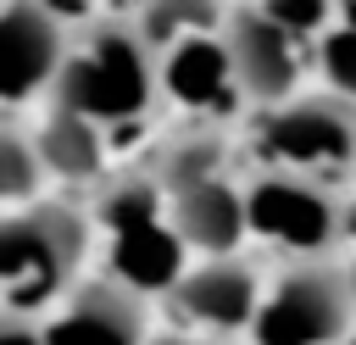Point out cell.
Listing matches in <instances>:
<instances>
[{
  "label": "cell",
  "instance_id": "2",
  "mask_svg": "<svg viewBox=\"0 0 356 345\" xmlns=\"http://www.w3.org/2000/svg\"><path fill=\"white\" fill-rule=\"evenodd\" d=\"M89 234V217L61 200H33L0 217V306L28 317L56 306L78 284Z\"/></svg>",
  "mask_w": 356,
  "mask_h": 345
},
{
  "label": "cell",
  "instance_id": "22",
  "mask_svg": "<svg viewBox=\"0 0 356 345\" xmlns=\"http://www.w3.org/2000/svg\"><path fill=\"white\" fill-rule=\"evenodd\" d=\"M345 273H350V289H356V267H345Z\"/></svg>",
  "mask_w": 356,
  "mask_h": 345
},
{
  "label": "cell",
  "instance_id": "10",
  "mask_svg": "<svg viewBox=\"0 0 356 345\" xmlns=\"http://www.w3.org/2000/svg\"><path fill=\"white\" fill-rule=\"evenodd\" d=\"M161 223L172 228V239L195 256H239L245 245V206H239V184L222 178H200L178 195L161 200Z\"/></svg>",
  "mask_w": 356,
  "mask_h": 345
},
{
  "label": "cell",
  "instance_id": "1",
  "mask_svg": "<svg viewBox=\"0 0 356 345\" xmlns=\"http://www.w3.org/2000/svg\"><path fill=\"white\" fill-rule=\"evenodd\" d=\"M156 50L139 39L128 11H95L78 22V39L67 33V56L50 78L44 106L78 111L95 128L134 122L156 106Z\"/></svg>",
  "mask_w": 356,
  "mask_h": 345
},
{
  "label": "cell",
  "instance_id": "23",
  "mask_svg": "<svg viewBox=\"0 0 356 345\" xmlns=\"http://www.w3.org/2000/svg\"><path fill=\"white\" fill-rule=\"evenodd\" d=\"M350 178H356V167H350Z\"/></svg>",
  "mask_w": 356,
  "mask_h": 345
},
{
  "label": "cell",
  "instance_id": "4",
  "mask_svg": "<svg viewBox=\"0 0 356 345\" xmlns=\"http://www.w3.org/2000/svg\"><path fill=\"white\" fill-rule=\"evenodd\" d=\"M239 206H245V239L273 245L284 262H328L350 228L345 189L300 172L256 167L250 184H239Z\"/></svg>",
  "mask_w": 356,
  "mask_h": 345
},
{
  "label": "cell",
  "instance_id": "5",
  "mask_svg": "<svg viewBox=\"0 0 356 345\" xmlns=\"http://www.w3.org/2000/svg\"><path fill=\"white\" fill-rule=\"evenodd\" d=\"M356 328V289L339 262H284L261 278L250 345H339Z\"/></svg>",
  "mask_w": 356,
  "mask_h": 345
},
{
  "label": "cell",
  "instance_id": "8",
  "mask_svg": "<svg viewBox=\"0 0 356 345\" xmlns=\"http://www.w3.org/2000/svg\"><path fill=\"white\" fill-rule=\"evenodd\" d=\"M44 323V345H145L150 339V300L122 289L117 278L72 284Z\"/></svg>",
  "mask_w": 356,
  "mask_h": 345
},
{
  "label": "cell",
  "instance_id": "9",
  "mask_svg": "<svg viewBox=\"0 0 356 345\" xmlns=\"http://www.w3.org/2000/svg\"><path fill=\"white\" fill-rule=\"evenodd\" d=\"M67 56V22L33 0H0V106H28L50 95Z\"/></svg>",
  "mask_w": 356,
  "mask_h": 345
},
{
  "label": "cell",
  "instance_id": "3",
  "mask_svg": "<svg viewBox=\"0 0 356 345\" xmlns=\"http://www.w3.org/2000/svg\"><path fill=\"white\" fill-rule=\"evenodd\" d=\"M250 150L273 172H300L317 184H345L356 167V106L328 89H300L250 117Z\"/></svg>",
  "mask_w": 356,
  "mask_h": 345
},
{
  "label": "cell",
  "instance_id": "13",
  "mask_svg": "<svg viewBox=\"0 0 356 345\" xmlns=\"http://www.w3.org/2000/svg\"><path fill=\"white\" fill-rule=\"evenodd\" d=\"M178 273H184V245L172 239V228H167L161 217L111 234V273H106V278H117L122 289H134V295L150 300V295H161Z\"/></svg>",
  "mask_w": 356,
  "mask_h": 345
},
{
  "label": "cell",
  "instance_id": "14",
  "mask_svg": "<svg viewBox=\"0 0 356 345\" xmlns=\"http://www.w3.org/2000/svg\"><path fill=\"white\" fill-rule=\"evenodd\" d=\"M222 161H228L222 122H189V128H178V134H167L156 145V156H150L145 172H150V184L167 200V195H178V189H189L200 178H222Z\"/></svg>",
  "mask_w": 356,
  "mask_h": 345
},
{
  "label": "cell",
  "instance_id": "7",
  "mask_svg": "<svg viewBox=\"0 0 356 345\" xmlns=\"http://www.w3.org/2000/svg\"><path fill=\"white\" fill-rule=\"evenodd\" d=\"M256 300H261V273L245 256H206L161 289V306L178 323V334H200V339L245 334L256 317Z\"/></svg>",
  "mask_w": 356,
  "mask_h": 345
},
{
  "label": "cell",
  "instance_id": "18",
  "mask_svg": "<svg viewBox=\"0 0 356 345\" xmlns=\"http://www.w3.org/2000/svg\"><path fill=\"white\" fill-rule=\"evenodd\" d=\"M0 345H44V323L28 312H6L0 306Z\"/></svg>",
  "mask_w": 356,
  "mask_h": 345
},
{
  "label": "cell",
  "instance_id": "6",
  "mask_svg": "<svg viewBox=\"0 0 356 345\" xmlns=\"http://www.w3.org/2000/svg\"><path fill=\"white\" fill-rule=\"evenodd\" d=\"M217 50L228 61V83L245 106H278L289 95L306 89L312 78V50H300L295 33H284L278 22H267L261 11H250L245 0L228 6L222 28H217Z\"/></svg>",
  "mask_w": 356,
  "mask_h": 345
},
{
  "label": "cell",
  "instance_id": "12",
  "mask_svg": "<svg viewBox=\"0 0 356 345\" xmlns=\"http://www.w3.org/2000/svg\"><path fill=\"white\" fill-rule=\"evenodd\" d=\"M33 139V156L44 167V178H67V184H95L100 167H106V145H100V128L78 111H61V106H44L39 128L28 134Z\"/></svg>",
  "mask_w": 356,
  "mask_h": 345
},
{
  "label": "cell",
  "instance_id": "15",
  "mask_svg": "<svg viewBox=\"0 0 356 345\" xmlns=\"http://www.w3.org/2000/svg\"><path fill=\"white\" fill-rule=\"evenodd\" d=\"M234 0H139L128 17L139 28V39L161 56L167 45H184V39H211L222 28Z\"/></svg>",
  "mask_w": 356,
  "mask_h": 345
},
{
  "label": "cell",
  "instance_id": "17",
  "mask_svg": "<svg viewBox=\"0 0 356 345\" xmlns=\"http://www.w3.org/2000/svg\"><path fill=\"white\" fill-rule=\"evenodd\" d=\"M245 6L261 11L267 22H278L295 39H317L323 22H328V11H334V0H245Z\"/></svg>",
  "mask_w": 356,
  "mask_h": 345
},
{
  "label": "cell",
  "instance_id": "11",
  "mask_svg": "<svg viewBox=\"0 0 356 345\" xmlns=\"http://www.w3.org/2000/svg\"><path fill=\"white\" fill-rule=\"evenodd\" d=\"M156 89L172 95L195 122H217L222 111L239 106L234 83H228V61L217 50V33L211 39H184V45H167L156 56Z\"/></svg>",
  "mask_w": 356,
  "mask_h": 345
},
{
  "label": "cell",
  "instance_id": "20",
  "mask_svg": "<svg viewBox=\"0 0 356 345\" xmlns=\"http://www.w3.org/2000/svg\"><path fill=\"white\" fill-rule=\"evenodd\" d=\"M145 345H228V339H200V334H178V328H161V334H150Z\"/></svg>",
  "mask_w": 356,
  "mask_h": 345
},
{
  "label": "cell",
  "instance_id": "21",
  "mask_svg": "<svg viewBox=\"0 0 356 345\" xmlns=\"http://www.w3.org/2000/svg\"><path fill=\"white\" fill-rule=\"evenodd\" d=\"M339 345H356V328H350V334H345V339H339Z\"/></svg>",
  "mask_w": 356,
  "mask_h": 345
},
{
  "label": "cell",
  "instance_id": "19",
  "mask_svg": "<svg viewBox=\"0 0 356 345\" xmlns=\"http://www.w3.org/2000/svg\"><path fill=\"white\" fill-rule=\"evenodd\" d=\"M33 6H44L56 22H89L100 11V0H33Z\"/></svg>",
  "mask_w": 356,
  "mask_h": 345
},
{
  "label": "cell",
  "instance_id": "16",
  "mask_svg": "<svg viewBox=\"0 0 356 345\" xmlns=\"http://www.w3.org/2000/svg\"><path fill=\"white\" fill-rule=\"evenodd\" d=\"M39 189H44V167L33 156V139L0 122V206H33Z\"/></svg>",
  "mask_w": 356,
  "mask_h": 345
}]
</instances>
